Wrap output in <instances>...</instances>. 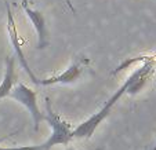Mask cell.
<instances>
[{
  "mask_svg": "<svg viewBox=\"0 0 156 150\" xmlns=\"http://www.w3.org/2000/svg\"><path fill=\"white\" fill-rule=\"evenodd\" d=\"M127 90H129V81H127V79H126L123 84L113 92L112 97L104 103V106L98 112H95L94 114H91L87 120L80 123L79 125L72 131V139H90L91 138V136L94 135L95 130L100 127V124L112 113L113 106L120 101V98L123 97L124 94H127Z\"/></svg>",
  "mask_w": 156,
  "mask_h": 150,
  "instance_id": "obj_1",
  "label": "cell"
},
{
  "mask_svg": "<svg viewBox=\"0 0 156 150\" xmlns=\"http://www.w3.org/2000/svg\"><path fill=\"white\" fill-rule=\"evenodd\" d=\"M43 121H47L51 127V135L47 138L46 143L53 149L57 145H68L72 141V128L71 124L62 120L53 109L50 99L46 98V114H43Z\"/></svg>",
  "mask_w": 156,
  "mask_h": 150,
  "instance_id": "obj_2",
  "label": "cell"
},
{
  "mask_svg": "<svg viewBox=\"0 0 156 150\" xmlns=\"http://www.w3.org/2000/svg\"><path fill=\"white\" fill-rule=\"evenodd\" d=\"M4 2V6H6V12H7V32H9V39H10V43H11V47L14 50V56L15 59H18L27 74L30 77L35 84L39 85V79L35 76V73L32 72L30 69L29 63H28L27 58H25V54H24V40L22 37L20 36L18 33V28H17V24H15V18L12 15V11H11V6L7 0H3Z\"/></svg>",
  "mask_w": 156,
  "mask_h": 150,
  "instance_id": "obj_3",
  "label": "cell"
},
{
  "mask_svg": "<svg viewBox=\"0 0 156 150\" xmlns=\"http://www.w3.org/2000/svg\"><path fill=\"white\" fill-rule=\"evenodd\" d=\"M10 98L14 101H17L18 103H21L22 106L27 107V110L30 113L32 116L33 124H35V131L39 132V128H40V123L43 121V113L40 112L37 105V95L36 91H33L32 88H29L28 85L22 84V83H18L14 87V90L10 94Z\"/></svg>",
  "mask_w": 156,
  "mask_h": 150,
  "instance_id": "obj_4",
  "label": "cell"
},
{
  "mask_svg": "<svg viewBox=\"0 0 156 150\" xmlns=\"http://www.w3.org/2000/svg\"><path fill=\"white\" fill-rule=\"evenodd\" d=\"M90 65V59L84 58V56H80V58L75 59L68 68L65 69L64 72H61L59 74L55 76H51L48 79L44 80H39V85H68V84H73L77 80L80 79V76L83 74L86 66Z\"/></svg>",
  "mask_w": 156,
  "mask_h": 150,
  "instance_id": "obj_5",
  "label": "cell"
},
{
  "mask_svg": "<svg viewBox=\"0 0 156 150\" xmlns=\"http://www.w3.org/2000/svg\"><path fill=\"white\" fill-rule=\"evenodd\" d=\"M22 10L27 14L28 19L30 21V24L33 25L36 33H37V46L39 50H44L48 47V29H47V22H46V17L41 11L36 9H32L28 3V0H22Z\"/></svg>",
  "mask_w": 156,
  "mask_h": 150,
  "instance_id": "obj_6",
  "label": "cell"
},
{
  "mask_svg": "<svg viewBox=\"0 0 156 150\" xmlns=\"http://www.w3.org/2000/svg\"><path fill=\"white\" fill-rule=\"evenodd\" d=\"M18 84L17 74V59L15 56H7L6 58V70H4L3 80L0 83V101L3 98L10 97L14 87Z\"/></svg>",
  "mask_w": 156,
  "mask_h": 150,
  "instance_id": "obj_7",
  "label": "cell"
},
{
  "mask_svg": "<svg viewBox=\"0 0 156 150\" xmlns=\"http://www.w3.org/2000/svg\"><path fill=\"white\" fill-rule=\"evenodd\" d=\"M17 132H18V130H15V131H12V132H10L0 138V150H51V147L48 146L46 142H43V143H40V145H33V146H11V147L2 146V143H3L4 141H7L9 138L14 136Z\"/></svg>",
  "mask_w": 156,
  "mask_h": 150,
  "instance_id": "obj_8",
  "label": "cell"
},
{
  "mask_svg": "<svg viewBox=\"0 0 156 150\" xmlns=\"http://www.w3.org/2000/svg\"><path fill=\"white\" fill-rule=\"evenodd\" d=\"M65 150H75V149H73V147H66Z\"/></svg>",
  "mask_w": 156,
  "mask_h": 150,
  "instance_id": "obj_9",
  "label": "cell"
},
{
  "mask_svg": "<svg viewBox=\"0 0 156 150\" xmlns=\"http://www.w3.org/2000/svg\"><path fill=\"white\" fill-rule=\"evenodd\" d=\"M152 150H156V143H155V146H153V147H152Z\"/></svg>",
  "mask_w": 156,
  "mask_h": 150,
  "instance_id": "obj_10",
  "label": "cell"
}]
</instances>
